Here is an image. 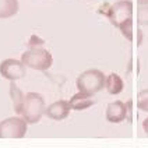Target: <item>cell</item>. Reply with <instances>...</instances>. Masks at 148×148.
<instances>
[{
    "label": "cell",
    "mask_w": 148,
    "mask_h": 148,
    "mask_svg": "<svg viewBox=\"0 0 148 148\" xmlns=\"http://www.w3.org/2000/svg\"><path fill=\"white\" fill-rule=\"evenodd\" d=\"M99 13L106 16L110 24L119 28V25L126 20L133 18V1L132 0H119L115 4L105 3L99 7Z\"/></svg>",
    "instance_id": "1"
},
{
    "label": "cell",
    "mask_w": 148,
    "mask_h": 148,
    "mask_svg": "<svg viewBox=\"0 0 148 148\" xmlns=\"http://www.w3.org/2000/svg\"><path fill=\"white\" fill-rule=\"evenodd\" d=\"M105 80H106V77L101 70L90 69V70H87V71H84V73L78 75V78L75 81V85H77L78 91L94 95V94L103 90Z\"/></svg>",
    "instance_id": "2"
},
{
    "label": "cell",
    "mask_w": 148,
    "mask_h": 148,
    "mask_svg": "<svg viewBox=\"0 0 148 148\" xmlns=\"http://www.w3.org/2000/svg\"><path fill=\"white\" fill-rule=\"evenodd\" d=\"M21 62L25 64V67L39 70V71H46L53 64V58L49 50L34 46L21 55Z\"/></svg>",
    "instance_id": "3"
},
{
    "label": "cell",
    "mask_w": 148,
    "mask_h": 148,
    "mask_svg": "<svg viewBox=\"0 0 148 148\" xmlns=\"http://www.w3.org/2000/svg\"><path fill=\"white\" fill-rule=\"evenodd\" d=\"M45 99L41 94L28 92L25 95L21 115L28 124H35L41 120L42 115H45Z\"/></svg>",
    "instance_id": "4"
},
{
    "label": "cell",
    "mask_w": 148,
    "mask_h": 148,
    "mask_svg": "<svg viewBox=\"0 0 148 148\" xmlns=\"http://www.w3.org/2000/svg\"><path fill=\"white\" fill-rule=\"evenodd\" d=\"M24 117H8L0 122V138H23L27 133Z\"/></svg>",
    "instance_id": "5"
},
{
    "label": "cell",
    "mask_w": 148,
    "mask_h": 148,
    "mask_svg": "<svg viewBox=\"0 0 148 148\" xmlns=\"http://www.w3.org/2000/svg\"><path fill=\"white\" fill-rule=\"evenodd\" d=\"M0 74L6 80L17 81L25 75V64L17 59H6L0 63Z\"/></svg>",
    "instance_id": "6"
},
{
    "label": "cell",
    "mask_w": 148,
    "mask_h": 148,
    "mask_svg": "<svg viewBox=\"0 0 148 148\" xmlns=\"http://www.w3.org/2000/svg\"><path fill=\"white\" fill-rule=\"evenodd\" d=\"M127 119V106L122 101L110 102L106 106V120L110 123H120Z\"/></svg>",
    "instance_id": "7"
},
{
    "label": "cell",
    "mask_w": 148,
    "mask_h": 148,
    "mask_svg": "<svg viewBox=\"0 0 148 148\" xmlns=\"http://www.w3.org/2000/svg\"><path fill=\"white\" fill-rule=\"evenodd\" d=\"M70 103L69 101H56L45 109V115L52 120H64L70 113Z\"/></svg>",
    "instance_id": "8"
},
{
    "label": "cell",
    "mask_w": 148,
    "mask_h": 148,
    "mask_svg": "<svg viewBox=\"0 0 148 148\" xmlns=\"http://www.w3.org/2000/svg\"><path fill=\"white\" fill-rule=\"evenodd\" d=\"M69 103H70V106H71L73 110H85L90 106H92L95 103V101L92 99V95L78 91L75 95H73L70 98Z\"/></svg>",
    "instance_id": "9"
},
{
    "label": "cell",
    "mask_w": 148,
    "mask_h": 148,
    "mask_svg": "<svg viewBox=\"0 0 148 148\" xmlns=\"http://www.w3.org/2000/svg\"><path fill=\"white\" fill-rule=\"evenodd\" d=\"M105 88H106V91L110 94V95H117V94H120L124 88L122 77L116 73H110L106 77V80H105Z\"/></svg>",
    "instance_id": "10"
},
{
    "label": "cell",
    "mask_w": 148,
    "mask_h": 148,
    "mask_svg": "<svg viewBox=\"0 0 148 148\" xmlns=\"http://www.w3.org/2000/svg\"><path fill=\"white\" fill-rule=\"evenodd\" d=\"M10 97H11L13 105H14V110H16L18 115H21L23 106H24L25 95L23 94V91L16 85V82L14 81H10Z\"/></svg>",
    "instance_id": "11"
},
{
    "label": "cell",
    "mask_w": 148,
    "mask_h": 148,
    "mask_svg": "<svg viewBox=\"0 0 148 148\" xmlns=\"http://www.w3.org/2000/svg\"><path fill=\"white\" fill-rule=\"evenodd\" d=\"M18 13V0H0V18H10Z\"/></svg>",
    "instance_id": "12"
},
{
    "label": "cell",
    "mask_w": 148,
    "mask_h": 148,
    "mask_svg": "<svg viewBox=\"0 0 148 148\" xmlns=\"http://www.w3.org/2000/svg\"><path fill=\"white\" fill-rule=\"evenodd\" d=\"M119 29H120L122 35L127 41L133 42V18H129L124 23H122V24L119 25Z\"/></svg>",
    "instance_id": "13"
},
{
    "label": "cell",
    "mask_w": 148,
    "mask_h": 148,
    "mask_svg": "<svg viewBox=\"0 0 148 148\" xmlns=\"http://www.w3.org/2000/svg\"><path fill=\"white\" fill-rule=\"evenodd\" d=\"M137 108L143 112H148V88L140 91L137 97Z\"/></svg>",
    "instance_id": "14"
},
{
    "label": "cell",
    "mask_w": 148,
    "mask_h": 148,
    "mask_svg": "<svg viewBox=\"0 0 148 148\" xmlns=\"http://www.w3.org/2000/svg\"><path fill=\"white\" fill-rule=\"evenodd\" d=\"M137 18H138V24L140 25H148V4L141 6L138 8Z\"/></svg>",
    "instance_id": "15"
},
{
    "label": "cell",
    "mask_w": 148,
    "mask_h": 148,
    "mask_svg": "<svg viewBox=\"0 0 148 148\" xmlns=\"http://www.w3.org/2000/svg\"><path fill=\"white\" fill-rule=\"evenodd\" d=\"M126 106H127V120H129V122H132L133 120V101L132 99H129V101H127Z\"/></svg>",
    "instance_id": "16"
},
{
    "label": "cell",
    "mask_w": 148,
    "mask_h": 148,
    "mask_svg": "<svg viewBox=\"0 0 148 148\" xmlns=\"http://www.w3.org/2000/svg\"><path fill=\"white\" fill-rule=\"evenodd\" d=\"M143 129H144V132H145V134L148 136V117L143 122Z\"/></svg>",
    "instance_id": "17"
},
{
    "label": "cell",
    "mask_w": 148,
    "mask_h": 148,
    "mask_svg": "<svg viewBox=\"0 0 148 148\" xmlns=\"http://www.w3.org/2000/svg\"><path fill=\"white\" fill-rule=\"evenodd\" d=\"M137 1H138L140 6H145V4H148V0H137Z\"/></svg>",
    "instance_id": "18"
}]
</instances>
